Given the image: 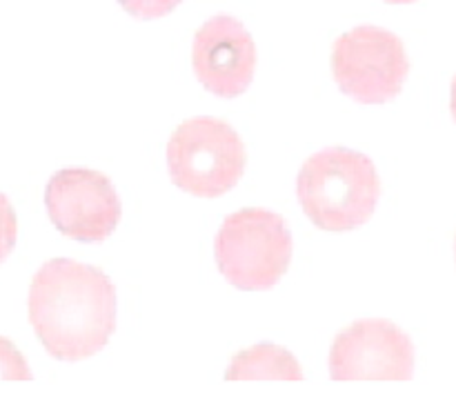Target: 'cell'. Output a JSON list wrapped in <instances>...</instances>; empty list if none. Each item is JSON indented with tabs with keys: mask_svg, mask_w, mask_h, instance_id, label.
I'll return each instance as SVG.
<instances>
[{
	"mask_svg": "<svg viewBox=\"0 0 456 398\" xmlns=\"http://www.w3.org/2000/svg\"><path fill=\"white\" fill-rule=\"evenodd\" d=\"M29 323L53 359H89L116 329L114 283L94 265L47 261L31 280Z\"/></svg>",
	"mask_w": 456,
	"mask_h": 398,
	"instance_id": "obj_1",
	"label": "cell"
},
{
	"mask_svg": "<svg viewBox=\"0 0 456 398\" xmlns=\"http://www.w3.org/2000/svg\"><path fill=\"white\" fill-rule=\"evenodd\" d=\"M297 191L303 212L319 230L350 231L372 218L381 181L365 154L330 147L303 163Z\"/></svg>",
	"mask_w": 456,
	"mask_h": 398,
	"instance_id": "obj_2",
	"label": "cell"
},
{
	"mask_svg": "<svg viewBox=\"0 0 456 398\" xmlns=\"http://www.w3.org/2000/svg\"><path fill=\"white\" fill-rule=\"evenodd\" d=\"M214 256L234 288L245 292L270 289L283 279L292 261V234L279 214L245 207L223 221Z\"/></svg>",
	"mask_w": 456,
	"mask_h": 398,
	"instance_id": "obj_3",
	"label": "cell"
},
{
	"mask_svg": "<svg viewBox=\"0 0 456 398\" xmlns=\"http://www.w3.org/2000/svg\"><path fill=\"white\" fill-rule=\"evenodd\" d=\"M248 154L239 134L225 120L190 118L167 142L169 178L178 190L199 199H218L240 181Z\"/></svg>",
	"mask_w": 456,
	"mask_h": 398,
	"instance_id": "obj_4",
	"label": "cell"
},
{
	"mask_svg": "<svg viewBox=\"0 0 456 398\" xmlns=\"http://www.w3.org/2000/svg\"><path fill=\"white\" fill-rule=\"evenodd\" d=\"M403 43L381 27H356L338 36L332 47V76L346 96L363 105L395 101L408 78Z\"/></svg>",
	"mask_w": 456,
	"mask_h": 398,
	"instance_id": "obj_5",
	"label": "cell"
},
{
	"mask_svg": "<svg viewBox=\"0 0 456 398\" xmlns=\"http://www.w3.org/2000/svg\"><path fill=\"white\" fill-rule=\"evenodd\" d=\"M49 218L67 239L101 243L120 221V199L110 178L94 169H61L45 190Z\"/></svg>",
	"mask_w": 456,
	"mask_h": 398,
	"instance_id": "obj_6",
	"label": "cell"
},
{
	"mask_svg": "<svg viewBox=\"0 0 456 398\" xmlns=\"http://www.w3.org/2000/svg\"><path fill=\"white\" fill-rule=\"evenodd\" d=\"M412 374V341L390 321H356L338 334L330 352L334 381H408Z\"/></svg>",
	"mask_w": 456,
	"mask_h": 398,
	"instance_id": "obj_7",
	"label": "cell"
},
{
	"mask_svg": "<svg viewBox=\"0 0 456 398\" xmlns=\"http://www.w3.org/2000/svg\"><path fill=\"white\" fill-rule=\"evenodd\" d=\"M191 65L199 83L221 98H236L252 85L256 47L249 31L232 16H214L196 31Z\"/></svg>",
	"mask_w": 456,
	"mask_h": 398,
	"instance_id": "obj_8",
	"label": "cell"
},
{
	"mask_svg": "<svg viewBox=\"0 0 456 398\" xmlns=\"http://www.w3.org/2000/svg\"><path fill=\"white\" fill-rule=\"evenodd\" d=\"M227 381H301L303 370L297 356L272 343L239 352L230 361Z\"/></svg>",
	"mask_w": 456,
	"mask_h": 398,
	"instance_id": "obj_9",
	"label": "cell"
},
{
	"mask_svg": "<svg viewBox=\"0 0 456 398\" xmlns=\"http://www.w3.org/2000/svg\"><path fill=\"white\" fill-rule=\"evenodd\" d=\"M31 370L25 356L9 338L0 337V381H31Z\"/></svg>",
	"mask_w": 456,
	"mask_h": 398,
	"instance_id": "obj_10",
	"label": "cell"
},
{
	"mask_svg": "<svg viewBox=\"0 0 456 398\" xmlns=\"http://www.w3.org/2000/svg\"><path fill=\"white\" fill-rule=\"evenodd\" d=\"M18 239V218L12 203L4 194H0V263L12 254Z\"/></svg>",
	"mask_w": 456,
	"mask_h": 398,
	"instance_id": "obj_11",
	"label": "cell"
},
{
	"mask_svg": "<svg viewBox=\"0 0 456 398\" xmlns=\"http://www.w3.org/2000/svg\"><path fill=\"white\" fill-rule=\"evenodd\" d=\"M127 13L142 20H154V18L167 16L169 12L181 4V0H118Z\"/></svg>",
	"mask_w": 456,
	"mask_h": 398,
	"instance_id": "obj_12",
	"label": "cell"
},
{
	"mask_svg": "<svg viewBox=\"0 0 456 398\" xmlns=\"http://www.w3.org/2000/svg\"><path fill=\"white\" fill-rule=\"evenodd\" d=\"M450 111H452V118L456 123V76L452 78V89H450Z\"/></svg>",
	"mask_w": 456,
	"mask_h": 398,
	"instance_id": "obj_13",
	"label": "cell"
},
{
	"mask_svg": "<svg viewBox=\"0 0 456 398\" xmlns=\"http://www.w3.org/2000/svg\"><path fill=\"white\" fill-rule=\"evenodd\" d=\"M390 4H408V3H417V0H386Z\"/></svg>",
	"mask_w": 456,
	"mask_h": 398,
	"instance_id": "obj_14",
	"label": "cell"
},
{
	"mask_svg": "<svg viewBox=\"0 0 456 398\" xmlns=\"http://www.w3.org/2000/svg\"><path fill=\"white\" fill-rule=\"evenodd\" d=\"M454 252H456V245H454Z\"/></svg>",
	"mask_w": 456,
	"mask_h": 398,
	"instance_id": "obj_15",
	"label": "cell"
}]
</instances>
